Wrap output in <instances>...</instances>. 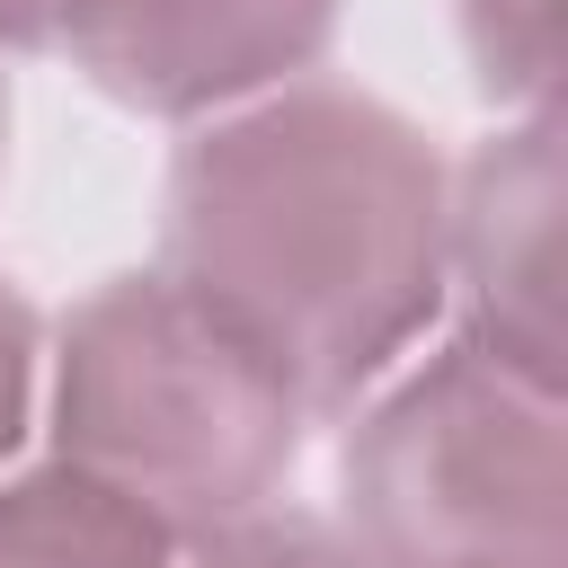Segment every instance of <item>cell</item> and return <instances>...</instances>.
Segmentation results:
<instances>
[{
	"mask_svg": "<svg viewBox=\"0 0 568 568\" xmlns=\"http://www.w3.org/2000/svg\"><path fill=\"white\" fill-rule=\"evenodd\" d=\"M178 568H364L355 541L320 515H293V506H248L231 524H204L178 541Z\"/></svg>",
	"mask_w": 568,
	"mask_h": 568,
	"instance_id": "cell-8",
	"label": "cell"
},
{
	"mask_svg": "<svg viewBox=\"0 0 568 568\" xmlns=\"http://www.w3.org/2000/svg\"><path fill=\"white\" fill-rule=\"evenodd\" d=\"M178 524L80 462H44L0 488V568H178Z\"/></svg>",
	"mask_w": 568,
	"mask_h": 568,
	"instance_id": "cell-6",
	"label": "cell"
},
{
	"mask_svg": "<svg viewBox=\"0 0 568 568\" xmlns=\"http://www.w3.org/2000/svg\"><path fill=\"white\" fill-rule=\"evenodd\" d=\"M462 9V44L479 62L488 98L515 106H550L559 80V0H453Z\"/></svg>",
	"mask_w": 568,
	"mask_h": 568,
	"instance_id": "cell-7",
	"label": "cell"
},
{
	"mask_svg": "<svg viewBox=\"0 0 568 568\" xmlns=\"http://www.w3.org/2000/svg\"><path fill=\"white\" fill-rule=\"evenodd\" d=\"M53 9L62 0H0V36L9 44H53Z\"/></svg>",
	"mask_w": 568,
	"mask_h": 568,
	"instance_id": "cell-10",
	"label": "cell"
},
{
	"mask_svg": "<svg viewBox=\"0 0 568 568\" xmlns=\"http://www.w3.org/2000/svg\"><path fill=\"white\" fill-rule=\"evenodd\" d=\"M0 142H9V98H0Z\"/></svg>",
	"mask_w": 568,
	"mask_h": 568,
	"instance_id": "cell-11",
	"label": "cell"
},
{
	"mask_svg": "<svg viewBox=\"0 0 568 568\" xmlns=\"http://www.w3.org/2000/svg\"><path fill=\"white\" fill-rule=\"evenodd\" d=\"M302 382L186 275L98 284L53 346L62 462L115 479L160 524L204 532L266 506L302 453Z\"/></svg>",
	"mask_w": 568,
	"mask_h": 568,
	"instance_id": "cell-2",
	"label": "cell"
},
{
	"mask_svg": "<svg viewBox=\"0 0 568 568\" xmlns=\"http://www.w3.org/2000/svg\"><path fill=\"white\" fill-rule=\"evenodd\" d=\"M337 27V0H62L53 44L142 115H222L284 89Z\"/></svg>",
	"mask_w": 568,
	"mask_h": 568,
	"instance_id": "cell-4",
	"label": "cell"
},
{
	"mask_svg": "<svg viewBox=\"0 0 568 568\" xmlns=\"http://www.w3.org/2000/svg\"><path fill=\"white\" fill-rule=\"evenodd\" d=\"M444 284H462V337L497 364L559 382V115L524 106L497 142L444 178Z\"/></svg>",
	"mask_w": 568,
	"mask_h": 568,
	"instance_id": "cell-5",
	"label": "cell"
},
{
	"mask_svg": "<svg viewBox=\"0 0 568 568\" xmlns=\"http://www.w3.org/2000/svg\"><path fill=\"white\" fill-rule=\"evenodd\" d=\"M346 515L364 568H559L568 453L559 382L444 337L346 426Z\"/></svg>",
	"mask_w": 568,
	"mask_h": 568,
	"instance_id": "cell-3",
	"label": "cell"
},
{
	"mask_svg": "<svg viewBox=\"0 0 568 568\" xmlns=\"http://www.w3.org/2000/svg\"><path fill=\"white\" fill-rule=\"evenodd\" d=\"M169 275L346 408L444 302V160L364 89L240 98L169 169Z\"/></svg>",
	"mask_w": 568,
	"mask_h": 568,
	"instance_id": "cell-1",
	"label": "cell"
},
{
	"mask_svg": "<svg viewBox=\"0 0 568 568\" xmlns=\"http://www.w3.org/2000/svg\"><path fill=\"white\" fill-rule=\"evenodd\" d=\"M36 408V311L18 302V284H0V462L18 453Z\"/></svg>",
	"mask_w": 568,
	"mask_h": 568,
	"instance_id": "cell-9",
	"label": "cell"
}]
</instances>
